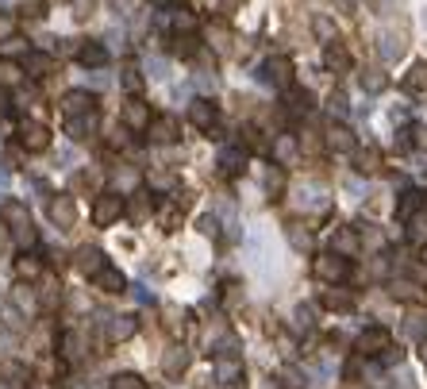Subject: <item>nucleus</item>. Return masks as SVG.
<instances>
[{
	"mask_svg": "<svg viewBox=\"0 0 427 389\" xmlns=\"http://www.w3.org/2000/svg\"><path fill=\"white\" fill-rule=\"evenodd\" d=\"M46 212H51V220L58 223L62 231H70L73 223H77V204H73V197H70V193H58L51 204H46Z\"/></svg>",
	"mask_w": 427,
	"mask_h": 389,
	"instance_id": "nucleus-7",
	"label": "nucleus"
},
{
	"mask_svg": "<svg viewBox=\"0 0 427 389\" xmlns=\"http://www.w3.org/2000/svg\"><path fill=\"white\" fill-rule=\"evenodd\" d=\"M266 185H269V193H277V189L285 185V178H281V170H269V178H266Z\"/></svg>",
	"mask_w": 427,
	"mask_h": 389,
	"instance_id": "nucleus-46",
	"label": "nucleus"
},
{
	"mask_svg": "<svg viewBox=\"0 0 427 389\" xmlns=\"http://www.w3.org/2000/svg\"><path fill=\"white\" fill-rule=\"evenodd\" d=\"M185 366H189V351H185V347H174V351H166V359H162V370H166L170 378L185 374Z\"/></svg>",
	"mask_w": 427,
	"mask_h": 389,
	"instance_id": "nucleus-24",
	"label": "nucleus"
},
{
	"mask_svg": "<svg viewBox=\"0 0 427 389\" xmlns=\"http://www.w3.org/2000/svg\"><path fill=\"white\" fill-rule=\"evenodd\" d=\"M170 20H174V27L177 31H193V12H189V8H174V16H170Z\"/></svg>",
	"mask_w": 427,
	"mask_h": 389,
	"instance_id": "nucleus-36",
	"label": "nucleus"
},
{
	"mask_svg": "<svg viewBox=\"0 0 427 389\" xmlns=\"http://www.w3.org/2000/svg\"><path fill=\"white\" fill-rule=\"evenodd\" d=\"M327 147H331L335 154H350L355 151V135H350L343 123H331V128H327Z\"/></svg>",
	"mask_w": 427,
	"mask_h": 389,
	"instance_id": "nucleus-18",
	"label": "nucleus"
},
{
	"mask_svg": "<svg viewBox=\"0 0 427 389\" xmlns=\"http://www.w3.org/2000/svg\"><path fill=\"white\" fill-rule=\"evenodd\" d=\"M404 54V39L400 35H381V58L385 62H393V58Z\"/></svg>",
	"mask_w": 427,
	"mask_h": 389,
	"instance_id": "nucleus-31",
	"label": "nucleus"
},
{
	"mask_svg": "<svg viewBox=\"0 0 427 389\" xmlns=\"http://www.w3.org/2000/svg\"><path fill=\"white\" fill-rule=\"evenodd\" d=\"M216 382L239 385L243 382V362L239 359H216Z\"/></svg>",
	"mask_w": 427,
	"mask_h": 389,
	"instance_id": "nucleus-21",
	"label": "nucleus"
},
{
	"mask_svg": "<svg viewBox=\"0 0 427 389\" xmlns=\"http://www.w3.org/2000/svg\"><path fill=\"white\" fill-rule=\"evenodd\" d=\"M389 347H393L389 328H366V332L358 335V354H362V359H377V354H385Z\"/></svg>",
	"mask_w": 427,
	"mask_h": 389,
	"instance_id": "nucleus-3",
	"label": "nucleus"
},
{
	"mask_svg": "<svg viewBox=\"0 0 427 389\" xmlns=\"http://www.w3.org/2000/svg\"><path fill=\"white\" fill-rule=\"evenodd\" d=\"M324 304H327V309H335V312H355L358 301L347 293V289H335V285H331V289L324 293Z\"/></svg>",
	"mask_w": 427,
	"mask_h": 389,
	"instance_id": "nucleus-23",
	"label": "nucleus"
},
{
	"mask_svg": "<svg viewBox=\"0 0 427 389\" xmlns=\"http://www.w3.org/2000/svg\"><path fill=\"white\" fill-rule=\"evenodd\" d=\"M4 216L15 223V239H20L23 247H31V243H35V231H31V220H27V209H23V204H8V209H4Z\"/></svg>",
	"mask_w": 427,
	"mask_h": 389,
	"instance_id": "nucleus-10",
	"label": "nucleus"
},
{
	"mask_svg": "<svg viewBox=\"0 0 427 389\" xmlns=\"http://www.w3.org/2000/svg\"><path fill=\"white\" fill-rule=\"evenodd\" d=\"M420 354H423V359H427V335H423V343H420Z\"/></svg>",
	"mask_w": 427,
	"mask_h": 389,
	"instance_id": "nucleus-52",
	"label": "nucleus"
},
{
	"mask_svg": "<svg viewBox=\"0 0 427 389\" xmlns=\"http://www.w3.org/2000/svg\"><path fill=\"white\" fill-rule=\"evenodd\" d=\"M123 212H127V204H123L120 193H101L93 201V223H96V228H108V223H116Z\"/></svg>",
	"mask_w": 427,
	"mask_h": 389,
	"instance_id": "nucleus-1",
	"label": "nucleus"
},
{
	"mask_svg": "<svg viewBox=\"0 0 427 389\" xmlns=\"http://www.w3.org/2000/svg\"><path fill=\"white\" fill-rule=\"evenodd\" d=\"M216 166L224 173H243L246 170V151H243V147H224L219 159H216Z\"/></svg>",
	"mask_w": 427,
	"mask_h": 389,
	"instance_id": "nucleus-17",
	"label": "nucleus"
},
{
	"mask_svg": "<svg viewBox=\"0 0 427 389\" xmlns=\"http://www.w3.org/2000/svg\"><path fill=\"white\" fill-rule=\"evenodd\" d=\"M189 120H193L200 131H212V128H216V120H219V109H216L212 101H193V109H189Z\"/></svg>",
	"mask_w": 427,
	"mask_h": 389,
	"instance_id": "nucleus-12",
	"label": "nucleus"
},
{
	"mask_svg": "<svg viewBox=\"0 0 427 389\" xmlns=\"http://www.w3.org/2000/svg\"><path fill=\"white\" fill-rule=\"evenodd\" d=\"M404 89H412V93H420V89H427V62H416L412 70L404 73Z\"/></svg>",
	"mask_w": 427,
	"mask_h": 389,
	"instance_id": "nucleus-29",
	"label": "nucleus"
},
{
	"mask_svg": "<svg viewBox=\"0 0 427 389\" xmlns=\"http://www.w3.org/2000/svg\"><path fill=\"white\" fill-rule=\"evenodd\" d=\"M146 135H151V143H177L181 139V123L174 116H158V120H151Z\"/></svg>",
	"mask_w": 427,
	"mask_h": 389,
	"instance_id": "nucleus-8",
	"label": "nucleus"
},
{
	"mask_svg": "<svg viewBox=\"0 0 427 389\" xmlns=\"http://www.w3.org/2000/svg\"><path fill=\"white\" fill-rule=\"evenodd\" d=\"M93 285L104 289V293H123V289H127V278H123L116 266H104L101 274H93Z\"/></svg>",
	"mask_w": 427,
	"mask_h": 389,
	"instance_id": "nucleus-16",
	"label": "nucleus"
},
{
	"mask_svg": "<svg viewBox=\"0 0 427 389\" xmlns=\"http://www.w3.org/2000/svg\"><path fill=\"white\" fill-rule=\"evenodd\" d=\"M193 81H196V85L204 89V93H208V89H216V73H196Z\"/></svg>",
	"mask_w": 427,
	"mask_h": 389,
	"instance_id": "nucleus-45",
	"label": "nucleus"
},
{
	"mask_svg": "<svg viewBox=\"0 0 427 389\" xmlns=\"http://www.w3.org/2000/svg\"><path fill=\"white\" fill-rule=\"evenodd\" d=\"M293 154H297V139L281 135V139H277V143H274V159H277V162H289Z\"/></svg>",
	"mask_w": 427,
	"mask_h": 389,
	"instance_id": "nucleus-34",
	"label": "nucleus"
},
{
	"mask_svg": "<svg viewBox=\"0 0 427 389\" xmlns=\"http://www.w3.org/2000/svg\"><path fill=\"white\" fill-rule=\"evenodd\" d=\"M73 262H77V270H81V274H89V278L101 274V270L108 266V262H104V251H101V247H81V251L73 254Z\"/></svg>",
	"mask_w": 427,
	"mask_h": 389,
	"instance_id": "nucleus-11",
	"label": "nucleus"
},
{
	"mask_svg": "<svg viewBox=\"0 0 427 389\" xmlns=\"http://www.w3.org/2000/svg\"><path fill=\"white\" fill-rule=\"evenodd\" d=\"M266 389H277V385H274V382H269V385H266Z\"/></svg>",
	"mask_w": 427,
	"mask_h": 389,
	"instance_id": "nucleus-53",
	"label": "nucleus"
},
{
	"mask_svg": "<svg viewBox=\"0 0 427 389\" xmlns=\"http://www.w3.org/2000/svg\"><path fill=\"white\" fill-rule=\"evenodd\" d=\"M293 324H297L300 332H312V328H316V309H312V304H297V312H293Z\"/></svg>",
	"mask_w": 427,
	"mask_h": 389,
	"instance_id": "nucleus-32",
	"label": "nucleus"
},
{
	"mask_svg": "<svg viewBox=\"0 0 427 389\" xmlns=\"http://www.w3.org/2000/svg\"><path fill=\"white\" fill-rule=\"evenodd\" d=\"M0 4H8V0H0Z\"/></svg>",
	"mask_w": 427,
	"mask_h": 389,
	"instance_id": "nucleus-54",
	"label": "nucleus"
},
{
	"mask_svg": "<svg viewBox=\"0 0 427 389\" xmlns=\"http://www.w3.org/2000/svg\"><path fill=\"white\" fill-rule=\"evenodd\" d=\"M51 54H27L23 58V70H27V78H46V70H51Z\"/></svg>",
	"mask_w": 427,
	"mask_h": 389,
	"instance_id": "nucleus-27",
	"label": "nucleus"
},
{
	"mask_svg": "<svg viewBox=\"0 0 427 389\" xmlns=\"http://www.w3.org/2000/svg\"><path fill=\"white\" fill-rule=\"evenodd\" d=\"M374 170H377V151L358 154V173H374Z\"/></svg>",
	"mask_w": 427,
	"mask_h": 389,
	"instance_id": "nucleus-39",
	"label": "nucleus"
},
{
	"mask_svg": "<svg viewBox=\"0 0 427 389\" xmlns=\"http://www.w3.org/2000/svg\"><path fill=\"white\" fill-rule=\"evenodd\" d=\"M312 109H316V101H312L308 89H289L285 93V112L289 116H308Z\"/></svg>",
	"mask_w": 427,
	"mask_h": 389,
	"instance_id": "nucleus-15",
	"label": "nucleus"
},
{
	"mask_svg": "<svg viewBox=\"0 0 427 389\" xmlns=\"http://www.w3.org/2000/svg\"><path fill=\"white\" fill-rule=\"evenodd\" d=\"M146 73L151 78H166V62L162 58H146Z\"/></svg>",
	"mask_w": 427,
	"mask_h": 389,
	"instance_id": "nucleus-43",
	"label": "nucleus"
},
{
	"mask_svg": "<svg viewBox=\"0 0 427 389\" xmlns=\"http://www.w3.org/2000/svg\"><path fill=\"white\" fill-rule=\"evenodd\" d=\"M423 201H427V197L420 193V189H408V193H400V201H397V216H400V220H412V212L420 209Z\"/></svg>",
	"mask_w": 427,
	"mask_h": 389,
	"instance_id": "nucleus-25",
	"label": "nucleus"
},
{
	"mask_svg": "<svg viewBox=\"0 0 427 389\" xmlns=\"http://www.w3.org/2000/svg\"><path fill=\"white\" fill-rule=\"evenodd\" d=\"M177 220H181V209H177V204L162 209V223H166V231H174V228H177Z\"/></svg>",
	"mask_w": 427,
	"mask_h": 389,
	"instance_id": "nucleus-40",
	"label": "nucleus"
},
{
	"mask_svg": "<svg viewBox=\"0 0 427 389\" xmlns=\"http://www.w3.org/2000/svg\"><path fill=\"white\" fill-rule=\"evenodd\" d=\"M416 147H427V128H416Z\"/></svg>",
	"mask_w": 427,
	"mask_h": 389,
	"instance_id": "nucleus-49",
	"label": "nucleus"
},
{
	"mask_svg": "<svg viewBox=\"0 0 427 389\" xmlns=\"http://www.w3.org/2000/svg\"><path fill=\"white\" fill-rule=\"evenodd\" d=\"M77 62L85 70H101L108 62V51H104V43H85V47H77Z\"/></svg>",
	"mask_w": 427,
	"mask_h": 389,
	"instance_id": "nucleus-19",
	"label": "nucleus"
},
{
	"mask_svg": "<svg viewBox=\"0 0 427 389\" xmlns=\"http://www.w3.org/2000/svg\"><path fill=\"white\" fill-rule=\"evenodd\" d=\"M196 228H200V235H219V220L216 216H200Z\"/></svg>",
	"mask_w": 427,
	"mask_h": 389,
	"instance_id": "nucleus-41",
	"label": "nucleus"
},
{
	"mask_svg": "<svg viewBox=\"0 0 427 389\" xmlns=\"http://www.w3.org/2000/svg\"><path fill=\"white\" fill-rule=\"evenodd\" d=\"M135 297H139V301H143V304H151V301H154V297H151V293H146V289H143V285H135Z\"/></svg>",
	"mask_w": 427,
	"mask_h": 389,
	"instance_id": "nucleus-48",
	"label": "nucleus"
},
{
	"mask_svg": "<svg viewBox=\"0 0 427 389\" xmlns=\"http://www.w3.org/2000/svg\"><path fill=\"white\" fill-rule=\"evenodd\" d=\"M27 54H31L27 39H20V35H4L0 39V58H27Z\"/></svg>",
	"mask_w": 427,
	"mask_h": 389,
	"instance_id": "nucleus-26",
	"label": "nucleus"
},
{
	"mask_svg": "<svg viewBox=\"0 0 427 389\" xmlns=\"http://www.w3.org/2000/svg\"><path fill=\"white\" fill-rule=\"evenodd\" d=\"M104 328H108L112 343H123V339H131L139 332V320L135 316H108V320H104Z\"/></svg>",
	"mask_w": 427,
	"mask_h": 389,
	"instance_id": "nucleus-13",
	"label": "nucleus"
},
{
	"mask_svg": "<svg viewBox=\"0 0 427 389\" xmlns=\"http://www.w3.org/2000/svg\"><path fill=\"white\" fill-rule=\"evenodd\" d=\"M20 147L23 151H46L51 147V128L39 120H23L20 123Z\"/></svg>",
	"mask_w": 427,
	"mask_h": 389,
	"instance_id": "nucleus-5",
	"label": "nucleus"
},
{
	"mask_svg": "<svg viewBox=\"0 0 427 389\" xmlns=\"http://www.w3.org/2000/svg\"><path fill=\"white\" fill-rule=\"evenodd\" d=\"M4 185H8V173H4V170H0V189H4Z\"/></svg>",
	"mask_w": 427,
	"mask_h": 389,
	"instance_id": "nucleus-51",
	"label": "nucleus"
},
{
	"mask_svg": "<svg viewBox=\"0 0 427 389\" xmlns=\"http://www.w3.org/2000/svg\"><path fill=\"white\" fill-rule=\"evenodd\" d=\"M331 112L347 116V97H343V93H331Z\"/></svg>",
	"mask_w": 427,
	"mask_h": 389,
	"instance_id": "nucleus-47",
	"label": "nucleus"
},
{
	"mask_svg": "<svg viewBox=\"0 0 427 389\" xmlns=\"http://www.w3.org/2000/svg\"><path fill=\"white\" fill-rule=\"evenodd\" d=\"M196 51H200V39H196L193 31H185V35L174 39V54H177V58H193Z\"/></svg>",
	"mask_w": 427,
	"mask_h": 389,
	"instance_id": "nucleus-28",
	"label": "nucleus"
},
{
	"mask_svg": "<svg viewBox=\"0 0 427 389\" xmlns=\"http://www.w3.org/2000/svg\"><path fill=\"white\" fill-rule=\"evenodd\" d=\"M358 85H362V93H381V89L389 85V78H385L381 70H366L362 78H358Z\"/></svg>",
	"mask_w": 427,
	"mask_h": 389,
	"instance_id": "nucleus-30",
	"label": "nucleus"
},
{
	"mask_svg": "<svg viewBox=\"0 0 427 389\" xmlns=\"http://www.w3.org/2000/svg\"><path fill=\"white\" fill-rule=\"evenodd\" d=\"M258 81H266V85H274V89H289L293 62H289V58H269V62H262Z\"/></svg>",
	"mask_w": 427,
	"mask_h": 389,
	"instance_id": "nucleus-4",
	"label": "nucleus"
},
{
	"mask_svg": "<svg viewBox=\"0 0 427 389\" xmlns=\"http://www.w3.org/2000/svg\"><path fill=\"white\" fill-rule=\"evenodd\" d=\"M108 389H143V378L139 374H116L108 382Z\"/></svg>",
	"mask_w": 427,
	"mask_h": 389,
	"instance_id": "nucleus-35",
	"label": "nucleus"
},
{
	"mask_svg": "<svg viewBox=\"0 0 427 389\" xmlns=\"http://www.w3.org/2000/svg\"><path fill=\"white\" fill-rule=\"evenodd\" d=\"M4 104H8V93H4V89H0V112H4Z\"/></svg>",
	"mask_w": 427,
	"mask_h": 389,
	"instance_id": "nucleus-50",
	"label": "nucleus"
},
{
	"mask_svg": "<svg viewBox=\"0 0 427 389\" xmlns=\"http://www.w3.org/2000/svg\"><path fill=\"white\" fill-rule=\"evenodd\" d=\"M120 116H123V128H131V131H146V128H151V120H154V116H151V104L139 101V97H131V101L123 104Z\"/></svg>",
	"mask_w": 427,
	"mask_h": 389,
	"instance_id": "nucleus-6",
	"label": "nucleus"
},
{
	"mask_svg": "<svg viewBox=\"0 0 427 389\" xmlns=\"http://www.w3.org/2000/svg\"><path fill=\"white\" fill-rule=\"evenodd\" d=\"M316 35H319V39H331V35H335V23L327 20V16H319V20H316Z\"/></svg>",
	"mask_w": 427,
	"mask_h": 389,
	"instance_id": "nucleus-42",
	"label": "nucleus"
},
{
	"mask_svg": "<svg viewBox=\"0 0 427 389\" xmlns=\"http://www.w3.org/2000/svg\"><path fill=\"white\" fill-rule=\"evenodd\" d=\"M324 62H327V70H335V73H347V70H350V54H347V47H343V43H327Z\"/></svg>",
	"mask_w": 427,
	"mask_h": 389,
	"instance_id": "nucleus-22",
	"label": "nucleus"
},
{
	"mask_svg": "<svg viewBox=\"0 0 427 389\" xmlns=\"http://www.w3.org/2000/svg\"><path fill=\"white\" fill-rule=\"evenodd\" d=\"M139 197H143V201L131 204V216H135V220H146V212H151V201H146V193H139Z\"/></svg>",
	"mask_w": 427,
	"mask_h": 389,
	"instance_id": "nucleus-44",
	"label": "nucleus"
},
{
	"mask_svg": "<svg viewBox=\"0 0 427 389\" xmlns=\"http://www.w3.org/2000/svg\"><path fill=\"white\" fill-rule=\"evenodd\" d=\"M312 274H316L319 281H327V285H335V281H343L350 274V262L343 259V254H319L316 262H312Z\"/></svg>",
	"mask_w": 427,
	"mask_h": 389,
	"instance_id": "nucleus-2",
	"label": "nucleus"
},
{
	"mask_svg": "<svg viewBox=\"0 0 427 389\" xmlns=\"http://www.w3.org/2000/svg\"><path fill=\"white\" fill-rule=\"evenodd\" d=\"M355 251H358L355 231H339V235H335V254H343V259H347V254H355Z\"/></svg>",
	"mask_w": 427,
	"mask_h": 389,
	"instance_id": "nucleus-33",
	"label": "nucleus"
},
{
	"mask_svg": "<svg viewBox=\"0 0 427 389\" xmlns=\"http://www.w3.org/2000/svg\"><path fill=\"white\" fill-rule=\"evenodd\" d=\"M65 131H70V139H89L96 131V112H85V116H65Z\"/></svg>",
	"mask_w": 427,
	"mask_h": 389,
	"instance_id": "nucleus-14",
	"label": "nucleus"
},
{
	"mask_svg": "<svg viewBox=\"0 0 427 389\" xmlns=\"http://www.w3.org/2000/svg\"><path fill=\"white\" fill-rule=\"evenodd\" d=\"M62 112L65 116H85V112H96V97L89 89H73V93L62 97Z\"/></svg>",
	"mask_w": 427,
	"mask_h": 389,
	"instance_id": "nucleus-9",
	"label": "nucleus"
},
{
	"mask_svg": "<svg viewBox=\"0 0 427 389\" xmlns=\"http://www.w3.org/2000/svg\"><path fill=\"white\" fill-rule=\"evenodd\" d=\"M12 270H15L20 281H35L39 274H43V259H39V254H20V259L12 262Z\"/></svg>",
	"mask_w": 427,
	"mask_h": 389,
	"instance_id": "nucleus-20",
	"label": "nucleus"
},
{
	"mask_svg": "<svg viewBox=\"0 0 427 389\" xmlns=\"http://www.w3.org/2000/svg\"><path fill=\"white\" fill-rule=\"evenodd\" d=\"M289 243H293V251H312V235L300 228H289Z\"/></svg>",
	"mask_w": 427,
	"mask_h": 389,
	"instance_id": "nucleus-37",
	"label": "nucleus"
},
{
	"mask_svg": "<svg viewBox=\"0 0 427 389\" xmlns=\"http://www.w3.org/2000/svg\"><path fill=\"white\" fill-rule=\"evenodd\" d=\"M123 89H127V93H139V89H143V73L139 70H123Z\"/></svg>",
	"mask_w": 427,
	"mask_h": 389,
	"instance_id": "nucleus-38",
	"label": "nucleus"
}]
</instances>
